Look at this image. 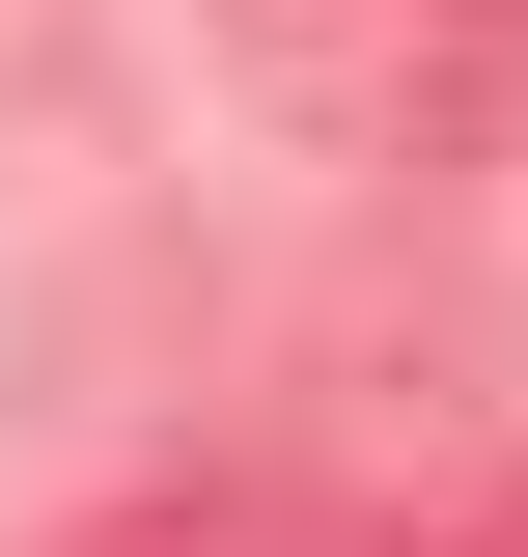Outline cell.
I'll return each instance as SVG.
<instances>
[{
  "label": "cell",
  "mask_w": 528,
  "mask_h": 557,
  "mask_svg": "<svg viewBox=\"0 0 528 557\" xmlns=\"http://www.w3.org/2000/svg\"><path fill=\"white\" fill-rule=\"evenodd\" d=\"M251 28V84L306 139H362V168H473V139H528V0H223Z\"/></svg>",
  "instance_id": "cell-1"
}]
</instances>
